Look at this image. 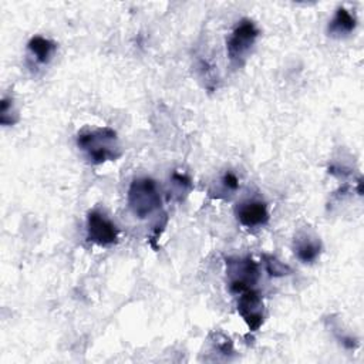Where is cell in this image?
I'll return each mask as SVG.
<instances>
[{
  "label": "cell",
  "mask_w": 364,
  "mask_h": 364,
  "mask_svg": "<svg viewBox=\"0 0 364 364\" xmlns=\"http://www.w3.org/2000/svg\"><path fill=\"white\" fill-rule=\"evenodd\" d=\"M259 36L260 30L253 20L242 18L237 21L226 41L229 63L233 68H240L246 63Z\"/></svg>",
  "instance_id": "3"
},
{
  "label": "cell",
  "mask_w": 364,
  "mask_h": 364,
  "mask_svg": "<svg viewBox=\"0 0 364 364\" xmlns=\"http://www.w3.org/2000/svg\"><path fill=\"white\" fill-rule=\"evenodd\" d=\"M237 313L250 331H257L263 326L266 316L262 296L253 289L240 293L237 299Z\"/></svg>",
  "instance_id": "6"
},
{
  "label": "cell",
  "mask_w": 364,
  "mask_h": 364,
  "mask_svg": "<svg viewBox=\"0 0 364 364\" xmlns=\"http://www.w3.org/2000/svg\"><path fill=\"white\" fill-rule=\"evenodd\" d=\"M27 51L30 58H33L36 64L46 65L54 57L57 51V44L43 36H34L27 43Z\"/></svg>",
  "instance_id": "9"
},
{
  "label": "cell",
  "mask_w": 364,
  "mask_h": 364,
  "mask_svg": "<svg viewBox=\"0 0 364 364\" xmlns=\"http://www.w3.org/2000/svg\"><path fill=\"white\" fill-rule=\"evenodd\" d=\"M193 185L191 178L186 173H181V172H173L171 175V195L175 200L181 202L183 200L185 196H188V193L192 191Z\"/></svg>",
  "instance_id": "12"
},
{
  "label": "cell",
  "mask_w": 364,
  "mask_h": 364,
  "mask_svg": "<svg viewBox=\"0 0 364 364\" xmlns=\"http://www.w3.org/2000/svg\"><path fill=\"white\" fill-rule=\"evenodd\" d=\"M237 222L245 228H260L269 222L267 205L259 199H247L237 203L235 209Z\"/></svg>",
  "instance_id": "7"
},
{
  "label": "cell",
  "mask_w": 364,
  "mask_h": 364,
  "mask_svg": "<svg viewBox=\"0 0 364 364\" xmlns=\"http://www.w3.org/2000/svg\"><path fill=\"white\" fill-rule=\"evenodd\" d=\"M323 250L321 240L317 236H313L307 232H300L293 242V252L301 263L316 262Z\"/></svg>",
  "instance_id": "8"
},
{
  "label": "cell",
  "mask_w": 364,
  "mask_h": 364,
  "mask_svg": "<svg viewBox=\"0 0 364 364\" xmlns=\"http://www.w3.org/2000/svg\"><path fill=\"white\" fill-rule=\"evenodd\" d=\"M77 146L94 165L115 161L122 155L118 135L109 127L84 129L77 135Z\"/></svg>",
  "instance_id": "1"
},
{
  "label": "cell",
  "mask_w": 364,
  "mask_h": 364,
  "mask_svg": "<svg viewBox=\"0 0 364 364\" xmlns=\"http://www.w3.org/2000/svg\"><path fill=\"white\" fill-rule=\"evenodd\" d=\"M209 341L212 343V350L216 351L218 354L223 355L225 358H229V355H232L235 353L232 340L229 337H226L223 333H219V331L210 333Z\"/></svg>",
  "instance_id": "14"
},
{
  "label": "cell",
  "mask_w": 364,
  "mask_h": 364,
  "mask_svg": "<svg viewBox=\"0 0 364 364\" xmlns=\"http://www.w3.org/2000/svg\"><path fill=\"white\" fill-rule=\"evenodd\" d=\"M226 279L229 290L235 294H240L246 290L253 289V286L260 279L259 264L250 257H226Z\"/></svg>",
  "instance_id": "4"
},
{
  "label": "cell",
  "mask_w": 364,
  "mask_h": 364,
  "mask_svg": "<svg viewBox=\"0 0 364 364\" xmlns=\"http://www.w3.org/2000/svg\"><path fill=\"white\" fill-rule=\"evenodd\" d=\"M355 26H357L355 16L351 14L344 7H338L327 26V33L334 38H341V37L350 36L355 30Z\"/></svg>",
  "instance_id": "10"
},
{
  "label": "cell",
  "mask_w": 364,
  "mask_h": 364,
  "mask_svg": "<svg viewBox=\"0 0 364 364\" xmlns=\"http://www.w3.org/2000/svg\"><path fill=\"white\" fill-rule=\"evenodd\" d=\"M87 239L98 246H111L118 242L119 230L112 220H109L100 210H90L85 222Z\"/></svg>",
  "instance_id": "5"
},
{
  "label": "cell",
  "mask_w": 364,
  "mask_h": 364,
  "mask_svg": "<svg viewBox=\"0 0 364 364\" xmlns=\"http://www.w3.org/2000/svg\"><path fill=\"white\" fill-rule=\"evenodd\" d=\"M127 200L131 212L138 219H145L151 216L162 205L156 182L152 178L146 176L135 178L131 182L127 193Z\"/></svg>",
  "instance_id": "2"
},
{
  "label": "cell",
  "mask_w": 364,
  "mask_h": 364,
  "mask_svg": "<svg viewBox=\"0 0 364 364\" xmlns=\"http://www.w3.org/2000/svg\"><path fill=\"white\" fill-rule=\"evenodd\" d=\"M18 121V114L14 108L13 100L10 97H3L0 102V124L7 127V125H14Z\"/></svg>",
  "instance_id": "15"
},
{
  "label": "cell",
  "mask_w": 364,
  "mask_h": 364,
  "mask_svg": "<svg viewBox=\"0 0 364 364\" xmlns=\"http://www.w3.org/2000/svg\"><path fill=\"white\" fill-rule=\"evenodd\" d=\"M264 270L272 277H283L291 273V267L273 255H263Z\"/></svg>",
  "instance_id": "13"
},
{
  "label": "cell",
  "mask_w": 364,
  "mask_h": 364,
  "mask_svg": "<svg viewBox=\"0 0 364 364\" xmlns=\"http://www.w3.org/2000/svg\"><path fill=\"white\" fill-rule=\"evenodd\" d=\"M237 189H239L237 176L233 172L228 171L220 176V179L218 181V185L215 188H212L209 191V193H210V196H213L216 199H226L228 196L233 195Z\"/></svg>",
  "instance_id": "11"
}]
</instances>
